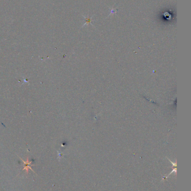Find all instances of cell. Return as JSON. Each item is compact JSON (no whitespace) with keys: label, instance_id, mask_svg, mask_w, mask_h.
I'll return each instance as SVG.
<instances>
[{"label":"cell","instance_id":"6da1fadb","mask_svg":"<svg viewBox=\"0 0 191 191\" xmlns=\"http://www.w3.org/2000/svg\"><path fill=\"white\" fill-rule=\"evenodd\" d=\"M23 162L25 164V167L24 168V169H23V170H26V172L28 173V169H30L31 170H32L33 171L32 168L30 167L32 161H30V162H29L28 160H27L26 162H25V161H23Z\"/></svg>","mask_w":191,"mask_h":191}]
</instances>
